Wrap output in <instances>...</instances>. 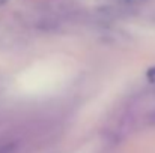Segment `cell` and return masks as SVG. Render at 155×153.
<instances>
[{
    "instance_id": "6da1fadb",
    "label": "cell",
    "mask_w": 155,
    "mask_h": 153,
    "mask_svg": "<svg viewBox=\"0 0 155 153\" xmlns=\"http://www.w3.org/2000/svg\"><path fill=\"white\" fill-rule=\"evenodd\" d=\"M26 45L24 35L12 24L0 21V50L18 51Z\"/></svg>"
},
{
    "instance_id": "7a4b0ae2",
    "label": "cell",
    "mask_w": 155,
    "mask_h": 153,
    "mask_svg": "<svg viewBox=\"0 0 155 153\" xmlns=\"http://www.w3.org/2000/svg\"><path fill=\"white\" fill-rule=\"evenodd\" d=\"M8 2H9V0H0V8H2V6H5Z\"/></svg>"
}]
</instances>
